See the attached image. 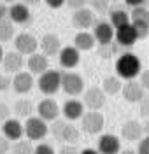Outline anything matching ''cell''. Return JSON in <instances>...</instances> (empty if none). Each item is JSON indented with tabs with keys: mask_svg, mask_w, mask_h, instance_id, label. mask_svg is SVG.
Masks as SVG:
<instances>
[{
	"mask_svg": "<svg viewBox=\"0 0 149 154\" xmlns=\"http://www.w3.org/2000/svg\"><path fill=\"white\" fill-rule=\"evenodd\" d=\"M139 154H149V135H146L144 138L139 140V147H137Z\"/></svg>",
	"mask_w": 149,
	"mask_h": 154,
	"instance_id": "cell-33",
	"label": "cell"
},
{
	"mask_svg": "<svg viewBox=\"0 0 149 154\" xmlns=\"http://www.w3.org/2000/svg\"><path fill=\"white\" fill-rule=\"evenodd\" d=\"M11 151L12 154H35V147H32L28 140H18Z\"/></svg>",
	"mask_w": 149,
	"mask_h": 154,
	"instance_id": "cell-31",
	"label": "cell"
},
{
	"mask_svg": "<svg viewBox=\"0 0 149 154\" xmlns=\"http://www.w3.org/2000/svg\"><path fill=\"white\" fill-rule=\"evenodd\" d=\"M130 19H132L130 18V12H126L125 9H121V7H114V9L109 11V21L114 28H119L123 25H128Z\"/></svg>",
	"mask_w": 149,
	"mask_h": 154,
	"instance_id": "cell-25",
	"label": "cell"
},
{
	"mask_svg": "<svg viewBox=\"0 0 149 154\" xmlns=\"http://www.w3.org/2000/svg\"><path fill=\"white\" fill-rule=\"evenodd\" d=\"M39 48L46 56H56L61 51V42H60V38L54 33H46L44 37L40 38Z\"/></svg>",
	"mask_w": 149,
	"mask_h": 154,
	"instance_id": "cell-17",
	"label": "cell"
},
{
	"mask_svg": "<svg viewBox=\"0 0 149 154\" xmlns=\"http://www.w3.org/2000/svg\"><path fill=\"white\" fill-rule=\"evenodd\" d=\"M61 89L70 96H79L84 93V79L76 72L61 74Z\"/></svg>",
	"mask_w": 149,
	"mask_h": 154,
	"instance_id": "cell-3",
	"label": "cell"
},
{
	"mask_svg": "<svg viewBox=\"0 0 149 154\" xmlns=\"http://www.w3.org/2000/svg\"><path fill=\"white\" fill-rule=\"evenodd\" d=\"M58 154H81L76 147H74V144H70V145H65V147H61L60 149V152Z\"/></svg>",
	"mask_w": 149,
	"mask_h": 154,
	"instance_id": "cell-41",
	"label": "cell"
},
{
	"mask_svg": "<svg viewBox=\"0 0 149 154\" xmlns=\"http://www.w3.org/2000/svg\"><path fill=\"white\" fill-rule=\"evenodd\" d=\"M95 44H97V38L88 30H82L79 33H76V37H74V46L79 51H89L95 48Z\"/></svg>",
	"mask_w": 149,
	"mask_h": 154,
	"instance_id": "cell-24",
	"label": "cell"
},
{
	"mask_svg": "<svg viewBox=\"0 0 149 154\" xmlns=\"http://www.w3.org/2000/svg\"><path fill=\"white\" fill-rule=\"evenodd\" d=\"M91 11L93 12H98V14H105L109 11V0H88Z\"/></svg>",
	"mask_w": 149,
	"mask_h": 154,
	"instance_id": "cell-32",
	"label": "cell"
},
{
	"mask_svg": "<svg viewBox=\"0 0 149 154\" xmlns=\"http://www.w3.org/2000/svg\"><path fill=\"white\" fill-rule=\"evenodd\" d=\"M105 91L98 86H91L88 88L84 93H82V102H84V105L88 107L89 110H100L102 107L105 105Z\"/></svg>",
	"mask_w": 149,
	"mask_h": 154,
	"instance_id": "cell-6",
	"label": "cell"
},
{
	"mask_svg": "<svg viewBox=\"0 0 149 154\" xmlns=\"http://www.w3.org/2000/svg\"><path fill=\"white\" fill-rule=\"evenodd\" d=\"M9 117H11V109H9V105H5L4 102H0V123L7 121Z\"/></svg>",
	"mask_w": 149,
	"mask_h": 154,
	"instance_id": "cell-35",
	"label": "cell"
},
{
	"mask_svg": "<svg viewBox=\"0 0 149 154\" xmlns=\"http://www.w3.org/2000/svg\"><path fill=\"white\" fill-rule=\"evenodd\" d=\"M48 121H44L42 117H28L25 123V135L28 140H42L48 135Z\"/></svg>",
	"mask_w": 149,
	"mask_h": 154,
	"instance_id": "cell-5",
	"label": "cell"
},
{
	"mask_svg": "<svg viewBox=\"0 0 149 154\" xmlns=\"http://www.w3.org/2000/svg\"><path fill=\"white\" fill-rule=\"evenodd\" d=\"M130 18H132V23H135V25H147L149 26V9L144 5L133 7L130 12Z\"/></svg>",
	"mask_w": 149,
	"mask_h": 154,
	"instance_id": "cell-27",
	"label": "cell"
},
{
	"mask_svg": "<svg viewBox=\"0 0 149 154\" xmlns=\"http://www.w3.org/2000/svg\"><path fill=\"white\" fill-rule=\"evenodd\" d=\"M14 38V23L11 19H2L0 21V42H9Z\"/></svg>",
	"mask_w": 149,
	"mask_h": 154,
	"instance_id": "cell-29",
	"label": "cell"
},
{
	"mask_svg": "<svg viewBox=\"0 0 149 154\" xmlns=\"http://www.w3.org/2000/svg\"><path fill=\"white\" fill-rule=\"evenodd\" d=\"M21 2H23V4H26V5H39L42 0H21Z\"/></svg>",
	"mask_w": 149,
	"mask_h": 154,
	"instance_id": "cell-45",
	"label": "cell"
},
{
	"mask_svg": "<svg viewBox=\"0 0 149 154\" xmlns=\"http://www.w3.org/2000/svg\"><path fill=\"white\" fill-rule=\"evenodd\" d=\"M14 112L20 116V117H30L33 112V103L26 100V98H20L16 103H14Z\"/></svg>",
	"mask_w": 149,
	"mask_h": 154,
	"instance_id": "cell-28",
	"label": "cell"
},
{
	"mask_svg": "<svg viewBox=\"0 0 149 154\" xmlns=\"http://www.w3.org/2000/svg\"><path fill=\"white\" fill-rule=\"evenodd\" d=\"M146 4H147V5H149V0H147V2H146Z\"/></svg>",
	"mask_w": 149,
	"mask_h": 154,
	"instance_id": "cell-51",
	"label": "cell"
},
{
	"mask_svg": "<svg viewBox=\"0 0 149 154\" xmlns=\"http://www.w3.org/2000/svg\"><path fill=\"white\" fill-rule=\"evenodd\" d=\"M146 2H147V0H125V4L130 5L132 9H133V7H139V5H144Z\"/></svg>",
	"mask_w": 149,
	"mask_h": 154,
	"instance_id": "cell-44",
	"label": "cell"
},
{
	"mask_svg": "<svg viewBox=\"0 0 149 154\" xmlns=\"http://www.w3.org/2000/svg\"><path fill=\"white\" fill-rule=\"evenodd\" d=\"M144 88L140 82H137L135 79H130L126 82H123V89H121V93H123V98L130 102V103H139L140 100L144 98Z\"/></svg>",
	"mask_w": 149,
	"mask_h": 154,
	"instance_id": "cell-10",
	"label": "cell"
},
{
	"mask_svg": "<svg viewBox=\"0 0 149 154\" xmlns=\"http://www.w3.org/2000/svg\"><path fill=\"white\" fill-rule=\"evenodd\" d=\"M33 86V77L32 72H18L12 79V89L18 95H26Z\"/></svg>",
	"mask_w": 149,
	"mask_h": 154,
	"instance_id": "cell-18",
	"label": "cell"
},
{
	"mask_svg": "<svg viewBox=\"0 0 149 154\" xmlns=\"http://www.w3.org/2000/svg\"><path fill=\"white\" fill-rule=\"evenodd\" d=\"M37 114L39 117H42L44 121H56V117L60 114V107L54 100L51 98H44L37 105Z\"/></svg>",
	"mask_w": 149,
	"mask_h": 154,
	"instance_id": "cell-15",
	"label": "cell"
},
{
	"mask_svg": "<svg viewBox=\"0 0 149 154\" xmlns=\"http://www.w3.org/2000/svg\"><path fill=\"white\" fill-rule=\"evenodd\" d=\"M4 68L7 74H18L23 65H25V60H23V54L18 53V51H11V53H5L4 54Z\"/></svg>",
	"mask_w": 149,
	"mask_h": 154,
	"instance_id": "cell-21",
	"label": "cell"
},
{
	"mask_svg": "<svg viewBox=\"0 0 149 154\" xmlns=\"http://www.w3.org/2000/svg\"><path fill=\"white\" fill-rule=\"evenodd\" d=\"M61 112H63V116H65L69 121H76V119H81V117L84 116V102H81V100H76V98H72V100H67V102L63 103V109H61Z\"/></svg>",
	"mask_w": 149,
	"mask_h": 154,
	"instance_id": "cell-20",
	"label": "cell"
},
{
	"mask_svg": "<svg viewBox=\"0 0 149 154\" xmlns=\"http://www.w3.org/2000/svg\"><path fill=\"white\" fill-rule=\"evenodd\" d=\"M9 19L14 25H26L32 21V12H30V5L23 4V2H14L9 7Z\"/></svg>",
	"mask_w": 149,
	"mask_h": 154,
	"instance_id": "cell-11",
	"label": "cell"
},
{
	"mask_svg": "<svg viewBox=\"0 0 149 154\" xmlns=\"http://www.w3.org/2000/svg\"><path fill=\"white\" fill-rule=\"evenodd\" d=\"M9 142L11 140L7 138V137H0V154H7L11 149H12Z\"/></svg>",
	"mask_w": 149,
	"mask_h": 154,
	"instance_id": "cell-39",
	"label": "cell"
},
{
	"mask_svg": "<svg viewBox=\"0 0 149 154\" xmlns=\"http://www.w3.org/2000/svg\"><path fill=\"white\" fill-rule=\"evenodd\" d=\"M14 48H16V51L21 53V54L32 56V54L37 53V49H39V40L33 37L32 33L23 32V33H18V35L14 37Z\"/></svg>",
	"mask_w": 149,
	"mask_h": 154,
	"instance_id": "cell-7",
	"label": "cell"
},
{
	"mask_svg": "<svg viewBox=\"0 0 149 154\" xmlns=\"http://www.w3.org/2000/svg\"><path fill=\"white\" fill-rule=\"evenodd\" d=\"M7 16H9V9H7L5 2H2V0H0V21H2V19H5Z\"/></svg>",
	"mask_w": 149,
	"mask_h": 154,
	"instance_id": "cell-43",
	"label": "cell"
},
{
	"mask_svg": "<svg viewBox=\"0 0 149 154\" xmlns=\"http://www.w3.org/2000/svg\"><path fill=\"white\" fill-rule=\"evenodd\" d=\"M140 84H142V88L146 89V91H149V70H144V72H140Z\"/></svg>",
	"mask_w": 149,
	"mask_h": 154,
	"instance_id": "cell-40",
	"label": "cell"
},
{
	"mask_svg": "<svg viewBox=\"0 0 149 154\" xmlns=\"http://www.w3.org/2000/svg\"><path fill=\"white\" fill-rule=\"evenodd\" d=\"M65 4L69 5L70 9L77 11V9H82V7H86V4H88V0H67Z\"/></svg>",
	"mask_w": 149,
	"mask_h": 154,
	"instance_id": "cell-38",
	"label": "cell"
},
{
	"mask_svg": "<svg viewBox=\"0 0 149 154\" xmlns=\"http://www.w3.org/2000/svg\"><path fill=\"white\" fill-rule=\"evenodd\" d=\"M26 65H28V70L32 74H44L46 70H49V60L48 56L44 54V53H33L32 56L28 58V61H26Z\"/></svg>",
	"mask_w": 149,
	"mask_h": 154,
	"instance_id": "cell-23",
	"label": "cell"
},
{
	"mask_svg": "<svg viewBox=\"0 0 149 154\" xmlns=\"http://www.w3.org/2000/svg\"><path fill=\"white\" fill-rule=\"evenodd\" d=\"M102 89L105 91V95H116L123 89V82H121V77L116 75H110L105 77L104 82H102Z\"/></svg>",
	"mask_w": 149,
	"mask_h": 154,
	"instance_id": "cell-26",
	"label": "cell"
},
{
	"mask_svg": "<svg viewBox=\"0 0 149 154\" xmlns=\"http://www.w3.org/2000/svg\"><path fill=\"white\" fill-rule=\"evenodd\" d=\"M139 103H140V116L142 117H149V95L144 96Z\"/></svg>",
	"mask_w": 149,
	"mask_h": 154,
	"instance_id": "cell-34",
	"label": "cell"
},
{
	"mask_svg": "<svg viewBox=\"0 0 149 154\" xmlns=\"http://www.w3.org/2000/svg\"><path fill=\"white\" fill-rule=\"evenodd\" d=\"M2 2H5V4H14L16 0H2Z\"/></svg>",
	"mask_w": 149,
	"mask_h": 154,
	"instance_id": "cell-50",
	"label": "cell"
},
{
	"mask_svg": "<svg viewBox=\"0 0 149 154\" xmlns=\"http://www.w3.org/2000/svg\"><path fill=\"white\" fill-rule=\"evenodd\" d=\"M44 2L49 5L51 9H60V7H61V5H63L67 0H44Z\"/></svg>",
	"mask_w": 149,
	"mask_h": 154,
	"instance_id": "cell-42",
	"label": "cell"
},
{
	"mask_svg": "<svg viewBox=\"0 0 149 154\" xmlns=\"http://www.w3.org/2000/svg\"><path fill=\"white\" fill-rule=\"evenodd\" d=\"M9 88H12V79L0 74V91H7Z\"/></svg>",
	"mask_w": 149,
	"mask_h": 154,
	"instance_id": "cell-37",
	"label": "cell"
},
{
	"mask_svg": "<svg viewBox=\"0 0 149 154\" xmlns=\"http://www.w3.org/2000/svg\"><path fill=\"white\" fill-rule=\"evenodd\" d=\"M119 154H139V152L133 151V149H123V151H119Z\"/></svg>",
	"mask_w": 149,
	"mask_h": 154,
	"instance_id": "cell-47",
	"label": "cell"
},
{
	"mask_svg": "<svg viewBox=\"0 0 149 154\" xmlns=\"http://www.w3.org/2000/svg\"><path fill=\"white\" fill-rule=\"evenodd\" d=\"M137 40H139V35H137V30H135V26H133L132 23L116 28V42H118L119 46H123V48H132Z\"/></svg>",
	"mask_w": 149,
	"mask_h": 154,
	"instance_id": "cell-12",
	"label": "cell"
},
{
	"mask_svg": "<svg viewBox=\"0 0 149 154\" xmlns=\"http://www.w3.org/2000/svg\"><path fill=\"white\" fill-rule=\"evenodd\" d=\"M119 51V44L118 42H109V44H98V56L102 58H112L116 56Z\"/></svg>",
	"mask_w": 149,
	"mask_h": 154,
	"instance_id": "cell-30",
	"label": "cell"
},
{
	"mask_svg": "<svg viewBox=\"0 0 149 154\" xmlns=\"http://www.w3.org/2000/svg\"><path fill=\"white\" fill-rule=\"evenodd\" d=\"M58 58H60V65L63 68H74L79 65L81 51L76 46H67V48H61Z\"/></svg>",
	"mask_w": 149,
	"mask_h": 154,
	"instance_id": "cell-14",
	"label": "cell"
},
{
	"mask_svg": "<svg viewBox=\"0 0 149 154\" xmlns=\"http://www.w3.org/2000/svg\"><path fill=\"white\" fill-rule=\"evenodd\" d=\"M2 133L4 137H7L9 140H21V137L25 135V126L21 125L18 119H7L4 121V126H2Z\"/></svg>",
	"mask_w": 149,
	"mask_h": 154,
	"instance_id": "cell-22",
	"label": "cell"
},
{
	"mask_svg": "<svg viewBox=\"0 0 149 154\" xmlns=\"http://www.w3.org/2000/svg\"><path fill=\"white\" fill-rule=\"evenodd\" d=\"M142 130H144V133L149 135V119H146V123L142 125Z\"/></svg>",
	"mask_w": 149,
	"mask_h": 154,
	"instance_id": "cell-48",
	"label": "cell"
},
{
	"mask_svg": "<svg viewBox=\"0 0 149 154\" xmlns=\"http://www.w3.org/2000/svg\"><path fill=\"white\" fill-rule=\"evenodd\" d=\"M61 88V74L58 70H46L39 77V89L44 95H54Z\"/></svg>",
	"mask_w": 149,
	"mask_h": 154,
	"instance_id": "cell-4",
	"label": "cell"
},
{
	"mask_svg": "<svg viewBox=\"0 0 149 154\" xmlns=\"http://www.w3.org/2000/svg\"><path fill=\"white\" fill-rule=\"evenodd\" d=\"M142 133H144L142 125L139 121H135V119H130V121H126L125 125L121 126V135L128 142H139L142 138Z\"/></svg>",
	"mask_w": 149,
	"mask_h": 154,
	"instance_id": "cell-19",
	"label": "cell"
},
{
	"mask_svg": "<svg viewBox=\"0 0 149 154\" xmlns=\"http://www.w3.org/2000/svg\"><path fill=\"white\" fill-rule=\"evenodd\" d=\"M81 154H100L98 149H84V151H81Z\"/></svg>",
	"mask_w": 149,
	"mask_h": 154,
	"instance_id": "cell-46",
	"label": "cell"
},
{
	"mask_svg": "<svg viewBox=\"0 0 149 154\" xmlns=\"http://www.w3.org/2000/svg\"><path fill=\"white\" fill-rule=\"evenodd\" d=\"M93 35L98 44H109L114 40V26L110 25V21H95Z\"/></svg>",
	"mask_w": 149,
	"mask_h": 154,
	"instance_id": "cell-13",
	"label": "cell"
},
{
	"mask_svg": "<svg viewBox=\"0 0 149 154\" xmlns=\"http://www.w3.org/2000/svg\"><path fill=\"white\" fill-rule=\"evenodd\" d=\"M140 70H142L140 60L133 53H123L116 60V74L125 81H130V79H135L137 75H140Z\"/></svg>",
	"mask_w": 149,
	"mask_h": 154,
	"instance_id": "cell-1",
	"label": "cell"
},
{
	"mask_svg": "<svg viewBox=\"0 0 149 154\" xmlns=\"http://www.w3.org/2000/svg\"><path fill=\"white\" fill-rule=\"evenodd\" d=\"M81 119H82V130L89 135H98L104 130V125H105V119L98 110L84 112V116Z\"/></svg>",
	"mask_w": 149,
	"mask_h": 154,
	"instance_id": "cell-8",
	"label": "cell"
},
{
	"mask_svg": "<svg viewBox=\"0 0 149 154\" xmlns=\"http://www.w3.org/2000/svg\"><path fill=\"white\" fill-rule=\"evenodd\" d=\"M51 133H53V137H54L56 140H63V142H67V144H76V142L81 140V133L76 126L69 125V123H65V121H58V119L53 121V125H51Z\"/></svg>",
	"mask_w": 149,
	"mask_h": 154,
	"instance_id": "cell-2",
	"label": "cell"
},
{
	"mask_svg": "<svg viewBox=\"0 0 149 154\" xmlns=\"http://www.w3.org/2000/svg\"><path fill=\"white\" fill-rule=\"evenodd\" d=\"M4 61V51H2V46H0V63Z\"/></svg>",
	"mask_w": 149,
	"mask_h": 154,
	"instance_id": "cell-49",
	"label": "cell"
},
{
	"mask_svg": "<svg viewBox=\"0 0 149 154\" xmlns=\"http://www.w3.org/2000/svg\"><path fill=\"white\" fill-rule=\"evenodd\" d=\"M35 154H56V152L49 144H39L35 147Z\"/></svg>",
	"mask_w": 149,
	"mask_h": 154,
	"instance_id": "cell-36",
	"label": "cell"
},
{
	"mask_svg": "<svg viewBox=\"0 0 149 154\" xmlns=\"http://www.w3.org/2000/svg\"><path fill=\"white\" fill-rule=\"evenodd\" d=\"M98 151L100 154H119L121 151V140L116 135L105 133L98 138Z\"/></svg>",
	"mask_w": 149,
	"mask_h": 154,
	"instance_id": "cell-16",
	"label": "cell"
},
{
	"mask_svg": "<svg viewBox=\"0 0 149 154\" xmlns=\"http://www.w3.org/2000/svg\"><path fill=\"white\" fill-rule=\"evenodd\" d=\"M72 25H74V28H77L79 32L91 28L95 25V12L91 9H88V7L74 11V14H72Z\"/></svg>",
	"mask_w": 149,
	"mask_h": 154,
	"instance_id": "cell-9",
	"label": "cell"
}]
</instances>
